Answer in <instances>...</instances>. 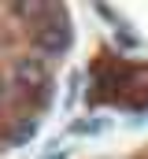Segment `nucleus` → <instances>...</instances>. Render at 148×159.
<instances>
[{
    "label": "nucleus",
    "mask_w": 148,
    "mask_h": 159,
    "mask_svg": "<svg viewBox=\"0 0 148 159\" xmlns=\"http://www.w3.org/2000/svg\"><path fill=\"white\" fill-rule=\"evenodd\" d=\"M37 126H41L37 119L19 115V119L11 122V129H7V148H22V144H30V141L37 137Z\"/></svg>",
    "instance_id": "7ed1b4c3"
},
{
    "label": "nucleus",
    "mask_w": 148,
    "mask_h": 159,
    "mask_svg": "<svg viewBox=\"0 0 148 159\" xmlns=\"http://www.w3.org/2000/svg\"><path fill=\"white\" fill-rule=\"evenodd\" d=\"M44 159H67V152H63V148H56V152H48Z\"/></svg>",
    "instance_id": "0eeeda50"
},
{
    "label": "nucleus",
    "mask_w": 148,
    "mask_h": 159,
    "mask_svg": "<svg viewBox=\"0 0 148 159\" xmlns=\"http://www.w3.org/2000/svg\"><path fill=\"white\" fill-rule=\"evenodd\" d=\"M78 85H81V74H71V81H67V107H74V100H78Z\"/></svg>",
    "instance_id": "39448f33"
},
{
    "label": "nucleus",
    "mask_w": 148,
    "mask_h": 159,
    "mask_svg": "<svg viewBox=\"0 0 148 159\" xmlns=\"http://www.w3.org/2000/svg\"><path fill=\"white\" fill-rule=\"evenodd\" d=\"M30 41H34L37 56H44L48 63H52V59H63V56L74 48V26H71L67 7L52 4L48 19H41L34 30H30Z\"/></svg>",
    "instance_id": "f257e3e1"
},
{
    "label": "nucleus",
    "mask_w": 148,
    "mask_h": 159,
    "mask_svg": "<svg viewBox=\"0 0 148 159\" xmlns=\"http://www.w3.org/2000/svg\"><path fill=\"white\" fill-rule=\"evenodd\" d=\"M111 129V122L108 119H100V115H89V119H78L71 126V133H81V137H100V133H108Z\"/></svg>",
    "instance_id": "20e7f679"
},
{
    "label": "nucleus",
    "mask_w": 148,
    "mask_h": 159,
    "mask_svg": "<svg viewBox=\"0 0 148 159\" xmlns=\"http://www.w3.org/2000/svg\"><path fill=\"white\" fill-rule=\"evenodd\" d=\"M145 159H148V156H145Z\"/></svg>",
    "instance_id": "6e6552de"
},
{
    "label": "nucleus",
    "mask_w": 148,
    "mask_h": 159,
    "mask_svg": "<svg viewBox=\"0 0 148 159\" xmlns=\"http://www.w3.org/2000/svg\"><path fill=\"white\" fill-rule=\"evenodd\" d=\"M11 85L15 93H22L26 100H34L37 107H48L52 100V63L44 56H19L11 63Z\"/></svg>",
    "instance_id": "f03ea898"
},
{
    "label": "nucleus",
    "mask_w": 148,
    "mask_h": 159,
    "mask_svg": "<svg viewBox=\"0 0 148 159\" xmlns=\"http://www.w3.org/2000/svg\"><path fill=\"white\" fill-rule=\"evenodd\" d=\"M11 93H15V85L7 78H0V100H11Z\"/></svg>",
    "instance_id": "423d86ee"
}]
</instances>
